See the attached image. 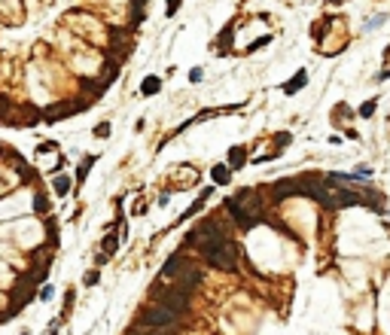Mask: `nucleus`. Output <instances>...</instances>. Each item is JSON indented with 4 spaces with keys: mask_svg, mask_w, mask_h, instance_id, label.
Segmentation results:
<instances>
[{
    "mask_svg": "<svg viewBox=\"0 0 390 335\" xmlns=\"http://www.w3.org/2000/svg\"><path fill=\"white\" fill-rule=\"evenodd\" d=\"M180 320L183 317L180 314H174L162 305H150L140 311L137 317V326H147V329H180Z\"/></svg>",
    "mask_w": 390,
    "mask_h": 335,
    "instance_id": "obj_1",
    "label": "nucleus"
},
{
    "mask_svg": "<svg viewBox=\"0 0 390 335\" xmlns=\"http://www.w3.org/2000/svg\"><path fill=\"white\" fill-rule=\"evenodd\" d=\"M153 298H156V305H162V308L180 314V317L189 311V293L177 290V287H162V284H156V287H153Z\"/></svg>",
    "mask_w": 390,
    "mask_h": 335,
    "instance_id": "obj_2",
    "label": "nucleus"
},
{
    "mask_svg": "<svg viewBox=\"0 0 390 335\" xmlns=\"http://www.w3.org/2000/svg\"><path fill=\"white\" fill-rule=\"evenodd\" d=\"M186 265H189V259H186L183 253H174V256H168V262L162 265V271H158V284H165V280H174V277L180 274Z\"/></svg>",
    "mask_w": 390,
    "mask_h": 335,
    "instance_id": "obj_3",
    "label": "nucleus"
},
{
    "mask_svg": "<svg viewBox=\"0 0 390 335\" xmlns=\"http://www.w3.org/2000/svg\"><path fill=\"white\" fill-rule=\"evenodd\" d=\"M244 210H247V214H253V217H259L262 214V204H259V195H256V189H241L238 192V195H232ZM262 220V217H259Z\"/></svg>",
    "mask_w": 390,
    "mask_h": 335,
    "instance_id": "obj_4",
    "label": "nucleus"
},
{
    "mask_svg": "<svg viewBox=\"0 0 390 335\" xmlns=\"http://www.w3.org/2000/svg\"><path fill=\"white\" fill-rule=\"evenodd\" d=\"M226 207H229V214H232V220H235V223H238L241 228H253V225L259 223V217L247 214V210H244V207H241V204H238L235 198H229V201H226Z\"/></svg>",
    "mask_w": 390,
    "mask_h": 335,
    "instance_id": "obj_5",
    "label": "nucleus"
},
{
    "mask_svg": "<svg viewBox=\"0 0 390 335\" xmlns=\"http://www.w3.org/2000/svg\"><path fill=\"white\" fill-rule=\"evenodd\" d=\"M287 195H299V177L293 180H277L274 186H272V201H283Z\"/></svg>",
    "mask_w": 390,
    "mask_h": 335,
    "instance_id": "obj_6",
    "label": "nucleus"
},
{
    "mask_svg": "<svg viewBox=\"0 0 390 335\" xmlns=\"http://www.w3.org/2000/svg\"><path fill=\"white\" fill-rule=\"evenodd\" d=\"M244 162H247L244 147H232V149H229V165H232V168H244Z\"/></svg>",
    "mask_w": 390,
    "mask_h": 335,
    "instance_id": "obj_7",
    "label": "nucleus"
},
{
    "mask_svg": "<svg viewBox=\"0 0 390 335\" xmlns=\"http://www.w3.org/2000/svg\"><path fill=\"white\" fill-rule=\"evenodd\" d=\"M305 82H308V76H305V70H299V76H296V79H290L287 85H283V92H287V95H293L296 89H302V85H305Z\"/></svg>",
    "mask_w": 390,
    "mask_h": 335,
    "instance_id": "obj_8",
    "label": "nucleus"
},
{
    "mask_svg": "<svg viewBox=\"0 0 390 335\" xmlns=\"http://www.w3.org/2000/svg\"><path fill=\"white\" fill-rule=\"evenodd\" d=\"M158 85H162V79H158V76H147L144 85H140V92H144V95H156Z\"/></svg>",
    "mask_w": 390,
    "mask_h": 335,
    "instance_id": "obj_9",
    "label": "nucleus"
},
{
    "mask_svg": "<svg viewBox=\"0 0 390 335\" xmlns=\"http://www.w3.org/2000/svg\"><path fill=\"white\" fill-rule=\"evenodd\" d=\"M52 189H55V195H67V192H70V177H55Z\"/></svg>",
    "mask_w": 390,
    "mask_h": 335,
    "instance_id": "obj_10",
    "label": "nucleus"
},
{
    "mask_svg": "<svg viewBox=\"0 0 390 335\" xmlns=\"http://www.w3.org/2000/svg\"><path fill=\"white\" fill-rule=\"evenodd\" d=\"M229 177H232V174H229L226 165H217V168H214V180H217V183H229Z\"/></svg>",
    "mask_w": 390,
    "mask_h": 335,
    "instance_id": "obj_11",
    "label": "nucleus"
},
{
    "mask_svg": "<svg viewBox=\"0 0 390 335\" xmlns=\"http://www.w3.org/2000/svg\"><path fill=\"white\" fill-rule=\"evenodd\" d=\"M92 162H95V155H88V158H82V165H79V171H77V180H85V174L92 171Z\"/></svg>",
    "mask_w": 390,
    "mask_h": 335,
    "instance_id": "obj_12",
    "label": "nucleus"
},
{
    "mask_svg": "<svg viewBox=\"0 0 390 335\" xmlns=\"http://www.w3.org/2000/svg\"><path fill=\"white\" fill-rule=\"evenodd\" d=\"M116 247H119V238L116 235H107V238H104V253H116Z\"/></svg>",
    "mask_w": 390,
    "mask_h": 335,
    "instance_id": "obj_13",
    "label": "nucleus"
},
{
    "mask_svg": "<svg viewBox=\"0 0 390 335\" xmlns=\"http://www.w3.org/2000/svg\"><path fill=\"white\" fill-rule=\"evenodd\" d=\"M34 207H37L40 214H49V198L43 195V192H37V198H34Z\"/></svg>",
    "mask_w": 390,
    "mask_h": 335,
    "instance_id": "obj_14",
    "label": "nucleus"
},
{
    "mask_svg": "<svg viewBox=\"0 0 390 335\" xmlns=\"http://www.w3.org/2000/svg\"><path fill=\"white\" fill-rule=\"evenodd\" d=\"M232 31H235V28H226V31H223V37H220V49H223V52L229 49V40H232Z\"/></svg>",
    "mask_w": 390,
    "mask_h": 335,
    "instance_id": "obj_15",
    "label": "nucleus"
},
{
    "mask_svg": "<svg viewBox=\"0 0 390 335\" xmlns=\"http://www.w3.org/2000/svg\"><path fill=\"white\" fill-rule=\"evenodd\" d=\"M372 113H375V101H369V104H363V107H360V116L363 119H369Z\"/></svg>",
    "mask_w": 390,
    "mask_h": 335,
    "instance_id": "obj_16",
    "label": "nucleus"
},
{
    "mask_svg": "<svg viewBox=\"0 0 390 335\" xmlns=\"http://www.w3.org/2000/svg\"><path fill=\"white\" fill-rule=\"evenodd\" d=\"M332 113H335V119H351V110L345 107V104H339V107H335Z\"/></svg>",
    "mask_w": 390,
    "mask_h": 335,
    "instance_id": "obj_17",
    "label": "nucleus"
},
{
    "mask_svg": "<svg viewBox=\"0 0 390 335\" xmlns=\"http://www.w3.org/2000/svg\"><path fill=\"white\" fill-rule=\"evenodd\" d=\"M95 134H98V137H107V134H110V125L104 122V125H98V128H95Z\"/></svg>",
    "mask_w": 390,
    "mask_h": 335,
    "instance_id": "obj_18",
    "label": "nucleus"
},
{
    "mask_svg": "<svg viewBox=\"0 0 390 335\" xmlns=\"http://www.w3.org/2000/svg\"><path fill=\"white\" fill-rule=\"evenodd\" d=\"M85 284H88V287L98 284V271H88V274H85Z\"/></svg>",
    "mask_w": 390,
    "mask_h": 335,
    "instance_id": "obj_19",
    "label": "nucleus"
},
{
    "mask_svg": "<svg viewBox=\"0 0 390 335\" xmlns=\"http://www.w3.org/2000/svg\"><path fill=\"white\" fill-rule=\"evenodd\" d=\"M290 144V134H277V147H287Z\"/></svg>",
    "mask_w": 390,
    "mask_h": 335,
    "instance_id": "obj_20",
    "label": "nucleus"
},
{
    "mask_svg": "<svg viewBox=\"0 0 390 335\" xmlns=\"http://www.w3.org/2000/svg\"><path fill=\"white\" fill-rule=\"evenodd\" d=\"M177 6H180V0H168V15L177 12Z\"/></svg>",
    "mask_w": 390,
    "mask_h": 335,
    "instance_id": "obj_21",
    "label": "nucleus"
},
{
    "mask_svg": "<svg viewBox=\"0 0 390 335\" xmlns=\"http://www.w3.org/2000/svg\"><path fill=\"white\" fill-rule=\"evenodd\" d=\"M0 155H3V147H0Z\"/></svg>",
    "mask_w": 390,
    "mask_h": 335,
    "instance_id": "obj_22",
    "label": "nucleus"
},
{
    "mask_svg": "<svg viewBox=\"0 0 390 335\" xmlns=\"http://www.w3.org/2000/svg\"><path fill=\"white\" fill-rule=\"evenodd\" d=\"M25 335H28V332H25Z\"/></svg>",
    "mask_w": 390,
    "mask_h": 335,
    "instance_id": "obj_23",
    "label": "nucleus"
}]
</instances>
